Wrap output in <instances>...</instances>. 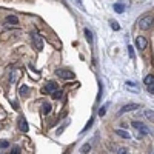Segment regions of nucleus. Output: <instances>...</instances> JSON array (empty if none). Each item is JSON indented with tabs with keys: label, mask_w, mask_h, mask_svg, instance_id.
Returning <instances> with one entry per match:
<instances>
[{
	"label": "nucleus",
	"mask_w": 154,
	"mask_h": 154,
	"mask_svg": "<svg viewBox=\"0 0 154 154\" xmlns=\"http://www.w3.org/2000/svg\"><path fill=\"white\" fill-rule=\"evenodd\" d=\"M137 25H139L140 29H145V31L151 29L152 28V16H143L142 19L137 22Z\"/></svg>",
	"instance_id": "1"
},
{
	"label": "nucleus",
	"mask_w": 154,
	"mask_h": 154,
	"mask_svg": "<svg viewBox=\"0 0 154 154\" xmlns=\"http://www.w3.org/2000/svg\"><path fill=\"white\" fill-rule=\"evenodd\" d=\"M133 128H134V130H137L140 134H142V136H146V134H149V128L143 123V122H137V120H133Z\"/></svg>",
	"instance_id": "2"
},
{
	"label": "nucleus",
	"mask_w": 154,
	"mask_h": 154,
	"mask_svg": "<svg viewBox=\"0 0 154 154\" xmlns=\"http://www.w3.org/2000/svg\"><path fill=\"white\" fill-rule=\"evenodd\" d=\"M56 74L59 77H62V79H65V80H72L74 77H75V74L72 71H68V69H57Z\"/></svg>",
	"instance_id": "3"
},
{
	"label": "nucleus",
	"mask_w": 154,
	"mask_h": 154,
	"mask_svg": "<svg viewBox=\"0 0 154 154\" xmlns=\"http://www.w3.org/2000/svg\"><path fill=\"white\" fill-rule=\"evenodd\" d=\"M31 38H32V43H34V46H35L38 51H42V49H43V40L40 38V35H38V34L34 31V32H31Z\"/></svg>",
	"instance_id": "4"
},
{
	"label": "nucleus",
	"mask_w": 154,
	"mask_h": 154,
	"mask_svg": "<svg viewBox=\"0 0 154 154\" xmlns=\"http://www.w3.org/2000/svg\"><path fill=\"white\" fill-rule=\"evenodd\" d=\"M139 108V105L137 103H128V105H123L120 109H119V112H117V116H122V114H125V112H130V111H134V109H137Z\"/></svg>",
	"instance_id": "5"
},
{
	"label": "nucleus",
	"mask_w": 154,
	"mask_h": 154,
	"mask_svg": "<svg viewBox=\"0 0 154 154\" xmlns=\"http://www.w3.org/2000/svg\"><path fill=\"white\" fill-rule=\"evenodd\" d=\"M145 85H146V89L151 93V94H154V75L152 74H148L146 77H145Z\"/></svg>",
	"instance_id": "6"
},
{
	"label": "nucleus",
	"mask_w": 154,
	"mask_h": 154,
	"mask_svg": "<svg viewBox=\"0 0 154 154\" xmlns=\"http://www.w3.org/2000/svg\"><path fill=\"white\" fill-rule=\"evenodd\" d=\"M136 46L139 48V49H145L146 46H148V40L145 37H142V35H139L137 38H136Z\"/></svg>",
	"instance_id": "7"
},
{
	"label": "nucleus",
	"mask_w": 154,
	"mask_h": 154,
	"mask_svg": "<svg viewBox=\"0 0 154 154\" xmlns=\"http://www.w3.org/2000/svg\"><path fill=\"white\" fill-rule=\"evenodd\" d=\"M57 83L56 82H48L46 85H45V88H43V93H51L53 94L54 91H57Z\"/></svg>",
	"instance_id": "8"
},
{
	"label": "nucleus",
	"mask_w": 154,
	"mask_h": 154,
	"mask_svg": "<svg viewBox=\"0 0 154 154\" xmlns=\"http://www.w3.org/2000/svg\"><path fill=\"white\" fill-rule=\"evenodd\" d=\"M19 130L22 133H28V122L25 120V117H20L19 119Z\"/></svg>",
	"instance_id": "9"
},
{
	"label": "nucleus",
	"mask_w": 154,
	"mask_h": 154,
	"mask_svg": "<svg viewBox=\"0 0 154 154\" xmlns=\"http://www.w3.org/2000/svg\"><path fill=\"white\" fill-rule=\"evenodd\" d=\"M5 23H6V25H14V26H17V25H19V19H17V16H6Z\"/></svg>",
	"instance_id": "10"
},
{
	"label": "nucleus",
	"mask_w": 154,
	"mask_h": 154,
	"mask_svg": "<svg viewBox=\"0 0 154 154\" xmlns=\"http://www.w3.org/2000/svg\"><path fill=\"white\" fill-rule=\"evenodd\" d=\"M117 136H120V137H123V139H130L131 136H130V133H128L126 130H122V128H119V130H116L114 131Z\"/></svg>",
	"instance_id": "11"
},
{
	"label": "nucleus",
	"mask_w": 154,
	"mask_h": 154,
	"mask_svg": "<svg viewBox=\"0 0 154 154\" xmlns=\"http://www.w3.org/2000/svg\"><path fill=\"white\" fill-rule=\"evenodd\" d=\"M112 8H114V11L117 12V14H122V12L125 11V5L123 3H114Z\"/></svg>",
	"instance_id": "12"
},
{
	"label": "nucleus",
	"mask_w": 154,
	"mask_h": 154,
	"mask_svg": "<svg viewBox=\"0 0 154 154\" xmlns=\"http://www.w3.org/2000/svg\"><path fill=\"white\" fill-rule=\"evenodd\" d=\"M42 108H43V114H49V112H51V109H53V106H51V105L48 103V102H43Z\"/></svg>",
	"instance_id": "13"
},
{
	"label": "nucleus",
	"mask_w": 154,
	"mask_h": 154,
	"mask_svg": "<svg viewBox=\"0 0 154 154\" xmlns=\"http://www.w3.org/2000/svg\"><path fill=\"white\" fill-rule=\"evenodd\" d=\"M83 32H85V37H86V40H88L89 43H93V32L89 31L88 28H85V31H83Z\"/></svg>",
	"instance_id": "14"
},
{
	"label": "nucleus",
	"mask_w": 154,
	"mask_h": 154,
	"mask_svg": "<svg viewBox=\"0 0 154 154\" xmlns=\"http://www.w3.org/2000/svg\"><path fill=\"white\" fill-rule=\"evenodd\" d=\"M19 93H20V96H23V97H25V96H26V94L29 93V88H28L26 85H23V86H20V91H19Z\"/></svg>",
	"instance_id": "15"
},
{
	"label": "nucleus",
	"mask_w": 154,
	"mask_h": 154,
	"mask_svg": "<svg viewBox=\"0 0 154 154\" xmlns=\"http://www.w3.org/2000/svg\"><path fill=\"white\" fill-rule=\"evenodd\" d=\"M126 86H128V88H131L133 91H139V86H137L134 82H131V80H128V82H126Z\"/></svg>",
	"instance_id": "16"
},
{
	"label": "nucleus",
	"mask_w": 154,
	"mask_h": 154,
	"mask_svg": "<svg viewBox=\"0 0 154 154\" xmlns=\"http://www.w3.org/2000/svg\"><path fill=\"white\" fill-rule=\"evenodd\" d=\"M89 151H91V145H89V143H85V145L80 148V152H82V154H86V152H89Z\"/></svg>",
	"instance_id": "17"
},
{
	"label": "nucleus",
	"mask_w": 154,
	"mask_h": 154,
	"mask_svg": "<svg viewBox=\"0 0 154 154\" xmlns=\"http://www.w3.org/2000/svg\"><path fill=\"white\" fill-rule=\"evenodd\" d=\"M109 26H111L112 29H116V31H119V29H120V25L116 22V20H111V22H109Z\"/></svg>",
	"instance_id": "18"
},
{
	"label": "nucleus",
	"mask_w": 154,
	"mask_h": 154,
	"mask_svg": "<svg viewBox=\"0 0 154 154\" xmlns=\"http://www.w3.org/2000/svg\"><path fill=\"white\" fill-rule=\"evenodd\" d=\"M19 79V72H16V71H12V74H11V77H9V80H11V83H14L16 80Z\"/></svg>",
	"instance_id": "19"
},
{
	"label": "nucleus",
	"mask_w": 154,
	"mask_h": 154,
	"mask_svg": "<svg viewBox=\"0 0 154 154\" xmlns=\"http://www.w3.org/2000/svg\"><path fill=\"white\" fill-rule=\"evenodd\" d=\"M62 91H59V89H57V91H54L53 93V99H56V100H59V99H62Z\"/></svg>",
	"instance_id": "20"
},
{
	"label": "nucleus",
	"mask_w": 154,
	"mask_h": 154,
	"mask_svg": "<svg viewBox=\"0 0 154 154\" xmlns=\"http://www.w3.org/2000/svg\"><path fill=\"white\" fill-rule=\"evenodd\" d=\"M152 116H154V114H152V109H146V111H145V117H146L148 120H152Z\"/></svg>",
	"instance_id": "21"
},
{
	"label": "nucleus",
	"mask_w": 154,
	"mask_h": 154,
	"mask_svg": "<svg viewBox=\"0 0 154 154\" xmlns=\"http://www.w3.org/2000/svg\"><path fill=\"white\" fill-rule=\"evenodd\" d=\"M20 152H22V149H20V146H17V145H16L14 148H12V149H11V152H9V154H20Z\"/></svg>",
	"instance_id": "22"
},
{
	"label": "nucleus",
	"mask_w": 154,
	"mask_h": 154,
	"mask_svg": "<svg viewBox=\"0 0 154 154\" xmlns=\"http://www.w3.org/2000/svg\"><path fill=\"white\" fill-rule=\"evenodd\" d=\"M117 154H128V149L125 146H119L117 148Z\"/></svg>",
	"instance_id": "23"
},
{
	"label": "nucleus",
	"mask_w": 154,
	"mask_h": 154,
	"mask_svg": "<svg viewBox=\"0 0 154 154\" xmlns=\"http://www.w3.org/2000/svg\"><path fill=\"white\" fill-rule=\"evenodd\" d=\"M102 91H103V86H102V82H99V96H97V100H100V97H102Z\"/></svg>",
	"instance_id": "24"
},
{
	"label": "nucleus",
	"mask_w": 154,
	"mask_h": 154,
	"mask_svg": "<svg viewBox=\"0 0 154 154\" xmlns=\"http://www.w3.org/2000/svg\"><path fill=\"white\" fill-rule=\"evenodd\" d=\"M8 146H9L8 140H2V142H0V148H8Z\"/></svg>",
	"instance_id": "25"
},
{
	"label": "nucleus",
	"mask_w": 154,
	"mask_h": 154,
	"mask_svg": "<svg viewBox=\"0 0 154 154\" xmlns=\"http://www.w3.org/2000/svg\"><path fill=\"white\" fill-rule=\"evenodd\" d=\"M72 2H74V3H75V5H79V8H80V9H82V11H85V6H83V5H82V2H80V0H72Z\"/></svg>",
	"instance_id": "26"
},
{
	"label": "nucleus",
	"mask_w": 154,
	"mask_h": 154,
	"mask_svg": "<svg viewBox=\"0 0 154 154\" xmlns=\"http://www.w3.org/2000/svg\"><path fill=\"white\" fill-rule=\"evenodd\" d=\"M105 112H106V106H102L99 109V116H100V117H102V116H105Z\"/></svg>",
	"instance_id": "27"
},
{
	"label": "nucleus",
	"mask_w": 154,
	"mask_h": 154,
	"mask_svg": "<svg viewBox=\"0 0 154 154\" xmlns=\"http://www.w3.org/2000/svg\"><path fill=\"white\" fill-rule=\"evenodd\" d=\"M128 53H130L131 59H134V49H133V46H128Z\"/></svg>",
	"instance_id": "28"
},
{
	"label": "nucleus",
	"mask_w": 154,
	"mask_h": 154,
	"mask_svg": "<svg viewBox=\"0 0 154 154\" xmlns=\"http://www.w3.org/2000/svg\"><path fill=\"white\" fill-rule=\"evenodd\" d=\"M93 120H94V119H89V122H88V123L85 125V128H83V133H85V131L88 130V128H89V126H91V125H93Z\"/></svg>",
	"instance_id": "29"
},
{
	"label": "nucleus",
	"mask_w": 154,
	"mask_h": 154,
	"mask_svg": "<svg viewBox=\"0 0 154 154\" xmlns=\"http://www.w3.org/2000/svg\"><path fill=\"white\" fill-rule=\"evenodd\" d=\"M65 154H71V152H69V151H66V152H65Z\"/></svg>",
	"instance_id": "30"
}]
</instances>
